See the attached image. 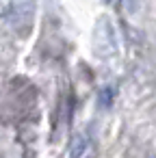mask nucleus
Masks as SVG:
<instances>
[{"label":"nucleus","mask_w":156,"mask_h":158,"mask_svg":"<svg viewBox=\"0 0 156 158\" xmlns=\"http://www.w3.org/2000/svg\"><path fill=\"white\" fill-rule=\"evenodd\" d=\"M117 48V37L106 18H100L95 26V37H93V50L98 56H111Z\"/></svg>","instance_id":"nucleus-1"},{"label":"nucleus","mask_w":156,"mask_h":158,"mask_svg":"<svg viewBox=\"0 0 156 158\" xmlns=\"http://www.w3.org/2000/svg\"><path fill=\"white\" fill-rule=\"evenodd\" d=\"M33 18H35V2H20L11 9L9 24L18 33H26L33 26Z\"/></svg>","instance_id":"nucleus-2"},{"label":"nucleus","mask_w":156,"mask_h":158,"mask_svg":"<svg viewBox=\"0 0 156 158\" xmlns=\"http://www.w3.org/2000/svg\"><path fill=\"white\" fill-rule=\"evenodd\" d=\"M89 149V139L85 134H78L74 141H72V147H70V158H85Z\"/></svg>","instance_id":"nucleus-3"},{"label":"nucleus","mask_w":156,"mask_h":158,"mask_svg":"<svg viewBox=\"0 0 156 158\" xmlns=\"http://www.w3.org/2000/svg\"><path fill=\"white\" fill-rule=\"evenodd\" d=\"M113 98H115V91H113L111 87H104V89L100 91V95H98V102H100V106H102V108H111Z\"/></svg>","instance_id":"nucleus-4"},{"label":"nucleus","mask_w":156,"mask_h":158,"mask_svg":"<svg viewBox=\"0 0 156 158\" xmlns=\"http://www.w3.org/2000/svg\"><path fill=\"white\" fill-rule=\"evenodd\" d=\"M102 2H104V5H108V2H111V0H102Z\"/></svg>","instance_id":"nucleus-5"}]
</instances>
